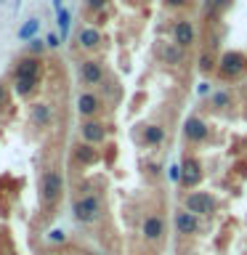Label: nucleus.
Listing matches in <instances>:
<instances>
[{
	"label": "nucleus",
	"instance_id": "obj_1",
	"mask_svg": "<svg viewBox=\"0 0 247 255\" xmlns=\"http://www.w3.org/2000/svg\"><path fill=\"white\" fill-rule=\"evenodd\" d=\"M72 218H75L77 223H83V226L99 223L104 218V199L99 194H93V191L77 197L75 202H72Z\"/></svg>",
	"mask_w": 247,
	"mask_h": 255
},
{
	"label": "nucleus",
	"instance_id": "obj_2",
	"mask_svg": "<svg viewBox=\"0 0 247 255\" xmlns=\"http://www.w3.org/2000/svg\"><path fill=\"white\" fill-rule=\"evenodd\" d=\"M64 191H67V183H64V175L61 170H45L43 175H40V197H43L45 205H59Z\"/></svg>",
	"mask_w": 247,
	"mask_h": 255
},
{
	"label": "nucleus",
	"instance_id": "obj_3",
	"mask_svg": "<svg viewBox=\"0 0 247 255\" xmlns=\"http://www.w3.org/2000/svg\"><path fill=\"white\" fill-rule=\"evenodd\" d=\"M247 69V56L239 53V51H226L221 53L218 59V75L223 80H237L242 77V72Z\"/></svg>",
	"mask_w": 247,
	"mask_h": 255
},
{
	"label": "nucleus",
	"instance_id": "obj_4",
	"mask_svg": "<svg viewBox=\"0 0 247 255\" xmlns=\"http://www.w3.org/2000/svg\"><path fill=\"white\" fill-rule=\"evenodd\" d=\"M215 207H218V199L210 191H189L186 199H183V210L194 215H213Z\"/></svg>",
	"mask_w": 247,
	"mask_h": 255
},
{
	"label": "nucleus",
	"instance_id": "obj_5",
	"mask_svg": "<svg viewBox=\"0 0 247 255\" xmlns=\"http://www.w3.org/2000/svg\"><path fill=\"white\" fill-rule=\"evenodd\" d=\"M154 53L162 64H167V67H178V64L186 61V51H183L175 40H157Z\"/></svg>",
	"mask_w": 247,
	"mask_h": 255
},
{
	"label": "nucleus",
	"instance_id": "obj_6",
	"mask_svg": "<svg viewBox=\"0 0 247 255\" xmlns=\"http://www.w3.org/2000/svg\"><path fill=\"white\" fill-rule=\"evenodd\" d=\"M104 109V99L96 91H83L77 96V112L83 120H96Z\"/></svg>",
	"mask_w": 247,
	"mask_h": 255
},
{
	"label": "nucleus",
	"instance_id": "obj_7",
	"mask_svg": "<svg viewBox=\"0 0 247 255\" xmlns=\"http://www.w3.org/2000/svg\"><path fill=\"white\" fill-rule=\"evenodd\" d=\"M80 80L83 85H91V88H101L107 83V72H104V64L96 61V59H85L80 64Z\"/></svg>",
	"mask_w": 247,
	"mask_h": 255
},
{
	"label": "nucleus",
	"instance_id": "obj_8",
	"mask_svg": "<svg viewBox=\"0 0 247 255\" xmlns=\"http://www.w3.org/2000/svg\"><path fill=\"white\" fill-rule=\"evenodd\" d=\"M80 135H83L85 143L101 146V143L107 141V125H104L99 117H96V120H83V125H80Z\"/></svg>",
	"mask_w": 247,
	"mask_h": 255
},
{
	"label": "nucleus",
	"instance_id": "obj_9",
	"mask_svg": "<svg viewBox=\"0 0 247 255\" xmlns=\"http://www.w3.org/2000/svg\"><path fill=\"white\" fill-rule=\"evenodd\" d=\"M183 138L189 143H205L210 138V128L202 117H189L186 123H183Z\"/></svg>",
	"mask_w": 247,
	"mask_h": 255
},
{
	"label": "nucleus",
	"instance_id": "obj_10",
	"mask_svg": "<svg viewBox=\"0 0 247 255\" xmlns=\"http://www.w3.org/2000/svg\"><path fill=\"white\" fill-rule=\"evenodd\" d=\"M40 75H43V61L37 59V56H24V59L16 61L13 67V80H40Z\"/></svg>",
	"mask_w": 247,
	"mask_h": 255
},
{
	"label": "nucleus",
	"instance_id": "obj_11",
	"mask_svg": "<svg viewBox=\"0 0 247 255\" xmlns=\"http://www.w3.org/2000/svg\"><path fill=\"white\" fill-rule=\"evenodd\" d=\"M141 237L146 242H162V237H165V218L162 215H157V213L146 215L141 223Z\"/></svg>",
	"mask_w": 247,
	"mask_h": 255
},
{
	"label": "nucleus",
	"instance_id": "obj_12",
	"mask_svg": "<svg viewBox=\"0 0 247 255\" xmlns=\"http://www.w3.org/2000/svg\"><path fill=\"white\" fill-rule=\"evenodd\" d=\"M173 40L183 48V51H186V48H191V45L197 43V29H194V24H191L189 19H178V21L173 24Z\"/></svg>",
	"mask_w": 247,
	"mask_h": 255
},
{
	"label": "nucleus",
	"instance_id": "obj_13",
	"mask_svg": "<svg viewBox=\"0 0 247 255\" xmlns=\"http://www.w3.org/2000/svg\"><path fill=\"white\" fill-rule=\"evenodd\" d=\"M173 221H175V231L181 237H197L199 234V215L189 213V210H178Z\"/></svg>",
	"mask_w": 247,
	"mask_h": 255
},
{
	"label": "nucleus",
	"instance_id": "obj_14",
	"mask_svg": "<svg viewBox=\"0 0 247 255\" xmlns=\"http://www.w3.org/2000/svg\"><path fill=\"white\" fill-rule=\"evenodd\" d=\"M181 165H183V181H181V186L194 189L197 183L202 181V162H199L197 157H186Z\"/></svg>",
	"mask_w": 247,
	"mask_h": 255
},
{
	"label": "nucleus",
	"instance_id": "obj_15",
	"mask_svg": "<svg viewBox=\"0 0 247 255\" xmlns=\"http://www.w3.org/2000/svg\"><path fill=\"white\" fill-rule=\"evenodd\" d=\"M29 123L35 125V128H40V130L51 128V123H53L51 104H32V107H29Z\"/></svg>",
	"mask_w": 247,
	"mask_h": 255
},
{
	"label": "nucleus",
	"instance_id": "obj_16",
	"mask_svg": "<svg viewBox=\"0 0 247 255\" xmlns=\"http://www.w3.org/2000/svg\"><path fill=\"white\" fill-rule=\"evenodd\" d=\"M165 138H167L165 125H159V123L143 125V130H141V141H143V146H162Z\"/></svg>",
	"mask_w": 247,
	"mask_h": 255
},
{
	"label": "nucleus",
	"instance_id": "obj_17",
	"mask_svg": "<svg viewBox=\"0 0 247 255\" xmlns=\"http://www.w3.org/2000/svg\"><path fill=\"white\" fill-rule=\"evenodd\" d=\"M72 157H75L77 165H93L99 162V149L93 146V143H77V146H72Z\"/></svg>",
	"mask_w": 247,
	"mask_h": 255
},
{
	"label": "nucleus",
	"instance_id": "obj_18",
	"mask_svg": "<svg viewBox=\"0 0 247 255\" xmlns=\"http://www.w3.org/2000/svg\"><path fill=\"white\" fill-rule=\"evenodd\" d=\"M77 45L83 48V51H96V48L101 45V32L96 27H83L77 32Z\"/></svg>",
	"mask_w": 247,
	"mask_h": 255
},
{
	"label": "nucleus",
	"instance_id": "obj_19",
	"mask_svg": "<svg viewBox=\"0 0 247 255\" xmlns=\"http://www.w3.org/2000/svg\"><path fill=\"white\" fill-rule=\"evenodd\" d=\"M197 69L202 72V75H210L213 69H218V61H215V53L213 51H202L197 59Z\"/></svg>",
	"mask_w": 247,
	"mask_h": 255
},
{
	"label": "nucleus",
	"instance_id": "obj_20",
	"mask_svg": "<svg viewBox=\"0 0 247 255\" xmlns=\"http://www.w3.org/2000/svg\"><path fill=\"white\" fill-rule=\"evenodd\" d=\"M37 83H40V80H29V77H24V80H13V91H16V96H21V99H29V96L35 93Z\"/></svg>",
	"mask_w": 247,
	"mask_h": 255
},
{
	"label": "nucleus",
	"instance_id": "obj_21",
	"mask_svg": "<svg viewBox=\"0 0 247 255\" xmlns=\"http://www.w3.org/2000/svg\"><path fill=\"white\" fill-rule=\"evenodd\" d=\"M37 29H40V21H37V19L24 21V24H21V29H19V40H24V43L35 40V37H37Z\"/></svg>",
	"mask_w": 247,
	"mask_h": 255
},
{
	"label": "nucleus",
	"instance_id": "obj_22",
	"mask_svg": "<svg viewBox=\"0 0 247 255\" xmlns=\"http://www.w3.org/2000/svg\"><path fill=\"white\" fill-rule=\"evenodd\" d=\"M210 107L213 109H229L231 107V93L229 91H215L213 96H210Z\"/></svg>",
	"mask_w": 247,
	"mask_h": 255
},
{
	"label": "nucleus",
	"instance_id": "obj_23",
	"mask_svg": "<svg viewBox=\"0 0 247 255\" xmlns=\"http://www.w3.org/2000/svg\"><path fill=\"white\" fill-rule=\"evenodd\" d=\"M56 21H59V35H61V40H67V35H69V24H72V13L67 11V8H61V11L56 13Z\"/></svg>",
	"mask_w": 247,
	"mask_h": 255
},
{
	"label": "nucleus",
	"instance_id": "obj_24",
	"mask_svg": "<svg viewBox=\"0 0 247 255\" xmlns=\"http://www.w3.org/2000/svg\"><path fill=\"white\" fill-rule=\"evenodd\" d=\"M45 40H40V37H35V40H29V43H27V56H37V59H40V53H43L45 51Z\"/></svg>",
	"mask_w": 247,
	"mask_h": 255
},
{
	"label": "nucleus",
	"instance_id": "obj_25",
	"mask_svg": "<svg viewBox=\"0 0 247 255\" xmlns=\"http://www.w3.org/2000/svg\"><path fill=\"white\" fill-rule=\"evenodd\" d=\"M167 170H170L167 175H170L173 183H181V181H183V165H181V162H173L170 167H167Z\"/></svg>",
	"mask_w": 247,
	"mask_h": 255
},
{
	"label": "nucleus",
	"instance_id": "obj_26",
	"mask_svg": "<svg viewBox=\"0 0 247 255\" xmlns=\"http://www.w3.org/2000/svg\"><path fill=\"white\" fill-rule=\"evenodd\" d=\"M48 242L51 245H64L67 242V234H64L61 229H53V231H48Z\"/></svg>",
	"mask_w": 247,
	"mask_h": 255
},
{
	"label": "nucleus",
	"instance_id": "obj_27",
	"mask_svg": "<svg viewBox=\"0 0 247 255\" xmlns=\"http://www.w3.org/2000/svg\"><path fill=\"white\" fill-rule=\"evenodd\" d=\"M45 45L51 48V51H56V48L61 45V35H56V32H48V35H45Z\"/></svg>",
	"mask_w": 247,
	"mask_h": 255
},
{
	"label": "nucleus",
	"instance_id": "obj_28",
	"mask_svg": "<svg viewBox=\"0 0 247 255\" xmlns=\"http://www.w3.org/2000/svg\"><path fill=\"white\" fill-rule=\"evenodd\" d=\"M170 8H186V5H191V0H165Z\"/></svg>",
	"mask_w": 247,
	"mask_h": 255
},
{
	"label": "nucleus",
	"instance_id": "obj_29",
	"mask_svg": "<svg viewBox=\"0 0 247 255\" xmlns=\"http://www.w3.org/2000/svg\"><path fill=\"white\" fill-rule=\"evenodd\" d=\"M213 5H215V11L221 13V11H226V8L231 5V0H213Z\"/></svg>",
	"mask_w": 247,
	"mask_h": 255
},
{
	"label": "nucleus",
	"instance_id": "obj_30",
	"mask_svg": "<svg viewBox=\"0 0 247 255\" xmlns=\"http://www.w3.org/2000/svg\"><path fill=\"white\" fill-rule=\"evenodd\" d=\"M104 5H107V0H88V8H93V11H101Z\"/></svg>",
	"mask_w": 247,
	"mask_h": 255
},
{
	"label": "nucleus",
	"instance_id": "obj_31",
	"mask_svg": "<svg viewBox=\"0 0 247 255\" xmlns=\"http://www.w3.org/2000/svg\"><path fill=\"white\" fill-rule=\"evenodd\" d=\"M210 93V83H199L197 85V96H207Z\"/></svg>",
	"mask_w": 247,
	"mask_h": 255
},
{
	"label": "nucleus",
	"instance_id": "obj_32",
	"mask_svg": "<svg viewBox=\"0 0 247 255\" xmlns=\"http://www.w3.org/2000/svg\"><path fill=\"white\" fill-rule=\"evenodd\" d=\"M5 99H8V88H5V85H0V107L5 104Z\"/></svg>",
	"mask_w": 247,
	"mask_h": 255
},
{
	"label": "nucleus",
	"instance_id": "obj_33",
	"mask_svg": "<svg viewBox=\"0 0 247 255\" xmlns=\"http://www.w3.org/2000/svg\"><path fill=\"white\" fill-rule=\"evenodd\" d=\"M51 3H53V8H56V13H59V11H61V8H64V5H61V3H64V0H51Z\"/></svg>",
	"mask_w": 247,
	"mask_h": 255
},
{
	"label": "nucleus",
	"instance_id": "obj_34",
	"mask_svg": "<svg viewBox=\"0 0 247 255\" xmlns=\"http://www.w3.org/2000/svg\"><path fill=\"white\" fill-rule=\"evenodd\" d=\"M83 255H101V253H93V250H91V253H83Z\"/></svg>",
	"mask_w": 247,
	"mask_h": 255
},
{
	"label": "nucleus",
	"instance_id": "obj_35",
	"mask_svg": "<svg viewBox=\"0 0 247 255\" xmlns=\"http://www.w3.org/2000/svg\"><path fill=\"white\" fill-rule=\"evenodd\" d=\"M245 91H247V85H245Z\"/></svg>",
	"mask_w": 247,
	"mask_h": 255
}]
</instances>
